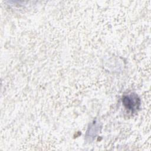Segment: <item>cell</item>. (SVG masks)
<instances>
[{"instance_id":"6da1fadb","label":"cell","mask_w":151,"mask_h":151,"mask_svg":"<svg viewBox=\"0 0 151 151\" xmlns=\"http://www.w3.org/2000/svg\"><path fill=\"white\" fill-rule=\"evenodd\" d=\"M133 100H132V99L129 97H126L125 99V105H127V108L132 109V108H134V106H136V102L134 99V98L132 99Z\"/></svg>"}]
</instances>
